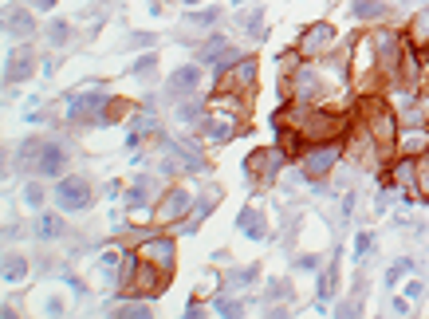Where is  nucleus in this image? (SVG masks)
Returning <instances> with one entry per match:
<instances>
[{"label": "nucleus", "instance_id": "21", "mask_svg": "<svg viewBox=\"0 0 429 319\" xmlns=\"http://www.w3.org/2000/svg\"><path fill=\"white\" fill-rule=\"evenodd\" d=\"M394 177H398V182H410V177H413V158H406V162H398V169H394ZM394 177H390V182H394Z\"/></svg>", "mask_w": 429, "mask_h": 319}, {"label": "nucleus", "instance_id": "5", "mask_svg": "<svg viewBox=\"0 0 429 319\" xmlns=\"http://www.w3.org/2000/svg\"><path fill=\"white\" fill-rule=\"evenodd\" d=\"M256 83V59H240L221 71V91H253Z\"/></svg>", "mask_w": 429, "mask_h": 319}, {"label": "nucleus", "instance_id": "7", "mask_svg": "<svg viewBox=\"0 0 429 319\" xmlns=\"http://www.w3.org/2000/svg\"><path fill=\"white\" fill-rule=\"evenodd\" d=\"M138 256L150 264H158L161 272H174V241L169 236H154V241H146L142 249H138Z\"/></svg>", "mask_w": 429, "mask_h": 319}, {"label": "nucleus", "instance_id": "22", "mask_svg": "<svg viewBox=\"0 0 429 319\" xmlns=\"http://www.w3.org/2000/svg\"><path fill=\"white\" fill-rule=\"evenodd\" d=\"M115 315H122V319H134V315L146 319V315H150V308H142V303H138V308H118Z\"/></svg>", "mask_w": 429, "mask_h": 319}, {"label": "nucleus", "instance_id": "14", "mask_svg": "<svg viewBox=\"0 0 429 319\" xmlns=\"http://www.w3.org/2000/svg\"><path fill=\"white\" fill-rule=\"evenodd\" d=\"M315 91H319V75H315L312 68H300L295 71V95H300V99H312Z\"/></svg>", "mask_w": 429, "mask_h": 319}, {"label": "nucleus", "instance_id": "6", "mask_svg": "<svg viewBox=\"0 0 429 319\" xmlns=\"http://www.w3.org/2000/svg\"><path fill=\"white\" fill-rule=\"evenodd\" d=\"M331 40H335L331 24H327V20H319V24H312L307 32L300 36V48H295V51H300L303 59H315L319 51H327V43H331Z\"/></svg>", "mask_w": 429, "mask_h": 319}, {"label": "nucleus", "instance_id": "19", "mask_svg": "<svg viewBox=\"0 0 429 319\" xmlns=\"http://www.w3.org/2000/svg\"><path fill=\"white\" fill-rule=\"evenodd\" d=\"M24 280V261L20 256H9L4 261V284H20Z\"/></svg>", "mask_w": 429, "mask_h": 319}, {"label": "nucleus", "instance_id": "12", "mask_svg": "<svg viewBox=\"0 0 429 319\" xmlns=\"http://www.w3.org/2000/svg\"><path fill=\"white\" fill-rule=\"evenodd\" d=\"M201 83V68H177L169 75V91H194Z\"/></svg>", "mask_w": 429, "mask_h": 319}, {"label": "nucleus", "instance_id": "11", "mask_svg": "<svg viewBox=\"0 0 429 319\" xmlns=\"http://www.w3.org/2000/svg\"><path fill=\"white\" fill-rule=\"evenodd\" d=\"M91 110H102V95H71L68 99V118H87Z\"/></svg>", "mask_w": 429, "mask_h": 319}, {"label": "nucleus", "instance_id": "24", "mask_svg": "<svg viewBox=\"0 0 429 319\" xmlns=\"http://www.w3.org/2000/svg\"><path fill=\"white\" fill-rule=\"evenodd\" d=\"M24 202H28V205H43V189H40V185H28V189H24Z\"/></svg>", "mask_w": 429, "mask_h": 319}, {"label": "nucleus", "instance_id": "10", "mask_svg": "<svg viewBox=\"0 0 429 319\" xmlns=\"http://www.w3.org/2000/svg\"><path fill=\"white\" fill-rule=\"evenodd\" d=\"M28 75H32V56H28V51L9 56V63H4V79H9V83H24Z\"/></svg>", "mask_w": 429, "mask_h": 319}, {"label": "nucleus", "instance_id": "1", "mask_svg": "<svg viewBox=\"0 0 429 319\" xmlns=\"http://www.w3.org/2000/svg\"><path fill=\"white\" fill-rule=\"evenodd\" d=\"M362 118H366V130L374 135V142H378L382 150H390V146H394V138H398L394 110H390L382 99H366V103H362Z\"/></svg>", "mask_w": 429, "mask_h": 319}, {"label": "nucleus", "instance_id": "3", "mask_svg": "<svg viewBox=\"0 0 429 319\" xmlns=\"http://www.w3.org/2000/svg\"><path fill=\"white\" fill-rule=\"evenodd\" d=\"M335 162H339V138H331V142H315V150L303 154V177L319 182V177L331 174Z\"/></svg>", "mask_w": 429, "mask_h": 319}, {"label": "nucleus", "instance_id": "25", "mask_svg": "<svg viewBox=\"0 0 429 319\" xmlns=\"http://www.w3.org/2000/svg\"><path fill=\"white\" fill-rule=\"evenodd\" d=\"M118 256H122L118 249H107L102 252V268H118Z\"/></svg>", "mask_w": 429, "mask_h": 319}, {"label": "nucleus", "instance_id": "17", "mask_svg": "<svg viewBox=\"0 0 429 319\" xmlns=\"http://www.w3.org/2000/svg\"><path fill=\"white\" fill-rule=\"evenodd\" d=\"M59 233H63V221L51 217V213H43V217L36 221V236H40V241H51V236H59Z\"/></svg>", "mask_w": 429, "mask_h": 319}, {"label": "nucleus", "instance_id": "9", "mask_svg": "<svg viewBox=\"0 0 429 319\" xmlns=\"http://www.w3.org/2000/svg\"><path fill=\"white\" fill-rule=\"evenodd\" d=\"M189 205H194V197H189L186 189H169L158 205V221H181L189 213Z\"/></svg>", "mask_w": 429, "mask_h": 319}, {"label": "nucleus", "instance_id": "15", "mask_svg": "<svg viewBox=\"0 0 429 319\" xmlns=\"http://www.w3.org/2000/svg\"><path fill=\"white\" fill-rule=\"evenodd\" d=\"M410 43H413V48H429V9L413 16V24H410Z\"/></svg>", "mask_w": 429, "mask_h": 319}, {"label": "nucleus", "instance_id": "18", "mask_svg": "<svg viewBox=\"0 0 429 319\" xmlns=\"http://www.w3.org/2000/svg\"><path fill=\"white\" fill-rule=\"evenodd\" d=\"M248 169H253V174H272V169H276V154H264V150H256L253 158H248Z\"/></svg>", "mask_w": 429, "mask_h": 319}, {"label": "nucleus", "instance_id": "4", "mask_svg": "<svg viewBox=\"0 0 429 319\" xmlns=\"http://www.w3.org/2000/svg\"><path fill=\"white\" fill-rule=\"evenodd\" d=\"M55 202L63 213H83L87 205H91V185L83 182V177H63L55 189Z\"/></svg>", "mask_w": 429, "mask_h": 319}, {"label": "nucleus", "instance_id": "20", "mask_svg": "<svg viewBox=\"0 0 429 319\" xmlns=\"http://www.w3.org/2000/svg\"><path fill=\"white\" fill-rule=\"evenodd\" d=\"M48 40H51V43H63V40H68V24H63V20H55V24L48 28Z\"/></svg>", "mask_w": 429, "mask_h": 319}, {"label": "nucleus", "instance_id": "2", "mask_svg": "<svg viewBox=\"0 0 429 319\" xmlns=\"http://www.w3.org/2000/svg\"><path fill=\"white\" fill-rule=\"evenodd\" d=\"M346 130V118L335 115V110H312V115H303L300 122V135L303 142H331Z\"/></svg>", "mask_w": 429, "mask_h": 319}, {"label": "nucleus", "instance_id": "8", "mask_svg": "<svg viewBox=\"0 0 429 319\" xmlns=\"http://www.w3.org/2000/svg\"><path fill=\"white\" fill-rule=\"evenodd\" d=\"M63 166H68V154H63V146L48 142L36 150V169H40V177H59L63 174Z\"/></svg>", "mask_w": 429, "mask_h": 319}, {"label": "nucleus", "instance_id": "23", "mask_svg": "<svg viewBox=\"0 0 429 319\" xmlns=\"http://www.w3.org/2000/svg\"><path fill=\"white\" fill-rule=\"evenodd\" d=\"M371 252V233H359L354 236V256H366Z\"/></svg>", "mask_w": 429, "mask_h": 319}, {"label": "nucleus", "instance_id": "26", "mask_svg": "<svg viewBox=\"0 0 429 319\" xmlns=\"http://www.w3.org/2000/svg\"><path fill=\"white\" fill-rule=\"evenodd\" d=\"M142 202H146V189H142V185H134V189H130V209H138Z\"/></svg>", "mask_w": 429, "mask_h": 319}, {"label": "nucleus", "instance_id": "28", "mask_svg": "<svg viewBox=\"0 0 429 319\" xmlns=\"http://www.w3.org/2000/svg\"><path fill=\"white\" fill-rule=\"evenodd\" d=\"M36 9H43V12H48V9H55V0H36Z\"/></svg>", "mask_w": 429, "mask_h": 319}, {"label": "nucleus", "instance_id": "27", "mask_svg": "<svg viewBox=\"0 0 429 319\" xmlns=\"http://www.w3.org/2000/svg\"><path fill=\"white\" fill-rule=\"evenodd\" d=\"M189 20H194V24H213V20H217V12H194V16H189Z\"/></svg>", "mask_w": 429, "mask_h": 319}, {"label": "nucleus", "instance_id": "16", "mask_svg": "<svg viewBox=\"0 0 429 319\" xmlns=\"http://www.w3.org/2000/svg\"><path fill=\"white\" fill-rule=\"evenodd\" d=\"M354 20H382L386 16V4L382 0H354Z\"/></svg>", "mask_w": 429, "mask_h": 319}, {"label": "nucleus", "instance_id": "13", "mask_svg": "<svg viewBox=\"0 0 429 319\" xmlns=\"http://www.w3.org/2000/svg\"><path fill=\"white\" fill-rule=\"evenodd\" d=\"M4 28H9V36H16V40H28V36H32L36 32V24H32V16H28V12H9V24H4Z\"/></svg>", "mask_w": 429, "mask_h": 319}]
</instances>
